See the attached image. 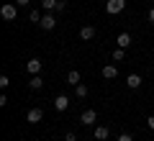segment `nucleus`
<instances>
[{
    "instance_id": "obj_1",
    "label": "nucleus",
    "mask_w": 154,
    "mask_h": 141,
    "mask_svg": "<svg viewBox=\"0 0 154 141\" xmlns=\"http://www.w3.org/2000/svg\"><path fill=\"white\" fill-rule=\"evenodd\" d=\"M123 8H126V0H108V3H105V11H108L110 16H118Z\"/></svg>"
},
{
    "instance_id": "obj_2",
    "label": "nucleus",
    "mask_w": 154,
    "mask_h": 141,
    "mask_svg": "<svg viewBox=\"0 0 154 141\" xmlns=\"http://www.w3.org/2000/svg\"><path fill=\"white\" fill-rule=\"evenodd\" d=\"M0 16L5 18V21H16V16H18V8L8 3V5H3V8H0Z\"/></svg>"
},
{
    "instance_id": "obj_3",
    "label": "nucleus",
    "mask_w": 154,
    "mask_h": 141,
    "mask_svg": "<svg viewBox=\"0 0 154 141\" xmlns=\"http://www.w3.org/2000/svg\"><path fill=\"white\" fill-rule=\"evenodd\" d=\"M38 26L44 28V31H51V28L57 26V18H54V13H44V16H41V23H38Z\"/></svg>"
},
{
    "instance_id": "obj_4",
    "label": "nucleus",
    "mask_w": 154,
    "mask_h": 141,
    "mask_svg": "<svg viewBox=\"0 0 154 141\" xmlns=\"http://www.w3.org/2000/svg\"><path fill=\"white\" fill-rule=\"evenodd\" d=\"M41 67H44V62H41V59H28L26 62V72H28V75H38Z\"/></svg>"
},
{
    "instance_id": "obj_5",
    "label": "nucleus",
    "mask_w": 154,
    "mask_h": 141,
    "mask_svg": "<svg viewBox=\"0 0 154 141\" xmlns=\"http://www.w3.org/2000/svg\"><path fill=\"white\" fill-rule=\"evenodd\" d=\"M95 121H98V113H95V110H85V113L80 115V123L82 126H95Z\"/></svg>"
},
{
    "instance_id": "obj_6",
    "label": "nucleus",
    "mask_w": 154,
    "mask_h": 141,
    "mask_svg": "<svg viewBox=\"0 0 154 141\" xmlns=\"http://www.w3.org/2000/svg\"><path fill=\"white\" fill-rule=\"evenodd\" d=\"M41 118H44V110H41V108H31V110L26 113V121H28V123H38Z\"/></svg>"
},
{
    "instance_id": "obj_7",
    "label": "nucleus",
    "mask_w": 154,
    "mask_h": 141,
    "mask_svg": "<svg viewBox=\"0 0 154 141\" xmlns=\"http://www.w3.org/2000/svg\"><path fill=\"white\" fill-rule=\"evenodd\" d=\"M93 136H95V141H105V139L110 136V131H108V126H95Z\"/></svg>"
},
{
    "instance_id": "obj_8",
    "label": "nucleus",
    "mask_w": 154,
    "mask_h": 141,
    "mask_svg": "<svg viewBox=\"0 0 154 141\" xmlns=\"http://www.w3.org/2000/svg\"><path fill=\"white\" fill-rule=\"evenodd\" d=\"M54 108L57 110H67L69 108V98H67V95H57L54 98Z\"/></svg>"
},
{
    "instance_id": "obj_9",
    "label": "nucleus",
    "mask_w": 154,
    "mask_h": 141,
    "mask_svg": "<svg viewBox=\"0 0 154 141\" xmlns=\"http://www.w3.org/2000/svg\"><path fill=\"white\" fill-rule=\"evenodd\" d=\"M103 77H105V80L118 77V67H116V64H105V67H103Z\"/></svg>"
},
{
    "instance_id": "obj_10",
    "label": "nucleus",
    "mask_w": 154,
    "mask_h": 141,
    "mask_svg": "<svg viewBox=\"0 0 154 141\" xmlns=\"http://www.w3.org/2000/svg\"><path fill=\"white\" fill-rule=\"evenodd\" d=\"M126 85L131 87V90H139V87H141V77H139V75H128L126 77Z\"/></svg>"
},
{
    "instance_id": "obj_11",
    "label": "nucleus",
    "mask_w": 154,
    "mask_h": 141,
    "mask_svg": "<svg viewBox=\"0 0 154 141\" xmlns=\"http://www.w3.org/2000/svg\"><path fill=\"white\" fill-rule=\"evenodd\" d=\"M28 87H31V90H41V87H44V80H41L38 75H31V80H28Z\"/></svg>"
},
{
    "instance_id": "obj_12",
    "label": "nucleus",
    "mask_w": 154,
    "mask_h": 141,
    "mask_svg": "<svg viewBox=\"0 0 154 141\" xmlns=\"http://www.w3.org/2000/svg\"><path fill=\"white\" fill-rule=\"evenodd\" d=\"M80 38H82V41H90V38H95V28H93V26H85L82 31H80Z\"/></svg>"
},
{
    "instance_id": "obj_13",
    "label": "nucleus",
    "mask_w": 154,
    "mask_h": 141,
    "mask_svg": "<svg viewBox=\"0 0 154 141\" xmlns=\"http://www.w3.org/2000/svg\"><path fill=\"white\" fill-rule=\"evenodd\" d=\"M118 46H121V49L131 46V33H118Z\"/></svg>"
},
{
    "instance_id": "obj_14",
    "label": "nucleus",
    "mask_w": 154,
    "mask_h": 141,
    "mask_svg": "<svg viewBox=\"0 0 154 141\" xmlns=\"http://www.w3.org/2000/svg\"><path fill=\"white\" fill-rule=\"evenodd\" d=\"M57 5H59V0H41V8H44L46 13H51V11H57Z\"/></svg>"
},
{
    "instance_id": "obj_15",
    "label": "nucleus",
    "mask_w": 154,
    "mask_h": 141,
    "mask_svg": "<svg viewBox=\"0 0 154 141\" xmlns=\"http://www.w3.org/2000/svg\"><path fill=\"white\" fill-rule=\"evenodd\" d=\"M67 82H69V85H80V82H82V80H80V72L72 69L69 75H67Z\"/></svg>"
},
{
    "instance_id": "obj_16",
    "label": "nucleus",
    "mask_w": 154,
    "mask_h": 141,
    "mask_svg": "<svg viewBox=\"0 0 154 141\" xmlns=\"http://www.w3.org/2000/svg\"><path fill=\"white\" fill-rule=\"evenodd\" d=\"M75 92H77V98H88V87L80 82V85H75Z\"/></svg>"
},
{
    "instance_id": "obj_17",
    "label": "nucleus",
    "mask_w": 154,
    "mask_h": 141,
    "mask_svg": "<svg viewBox=\"0 0 154 141\" xmlns=\"http://www.w3.org/2000/svg\"><path fill=\"white\" fill-rule=\"evenodd\" d=\"M123 57H126V51H123L121 46H118V49L113 51V59H116V62H123Z\"/></svg>"
},
{
    "instance_id": "obj_18",
    "label": "nucleus",
    "mask_w": 154,
    "mask_h": 141,
    "mask_svg": "<svg viewBox=\"0 0 154 141\" xmlns=\"http://www.w3.org/2000/svg\"><path fill=\"white\" fill-rule=\"evenodd\" d=\"M28 21H33V23H41V13H38V11H31V13H28Z\"/></svg>"
},
{
    "instance_id": "obj_19",
    "label": "nucleus",
    "mask_w": 154,
    "mask_h": 141,
    "mask_svg": "<svg viewBox=\"0 0 154 141\" xmlns=\"http://www.w3.org/2000/svg\"><path fill=\"white\" fill-rule=\"evenodd\" d=\"M11 85V80H8V75H0V87H8Z\"/></svg>"
},
{
    "instance_id": "obj_20",
    "label": "nucleus",
    "mask_w": 154,
    "mask_h": 141,
    "mask_svg": "<svg viewBox=\"0 0 154 141\" xmlns=\"http://www.w3.org/2000/svg\"><path fill=\"white\" fill-rule=\"evenodd\" d=\"M118 141H134V139H131V133H121V136H118Z\"/></svg>"
},
{
    "instance_id": "obj_21",
    "label": "nucleus",
    "mask_w": 154,
    "mask_h": 141,
    "mask_svg": "<svg viewBox=\"0 0 154 141\" xmlns=\"http://www.w3.org/2000/svg\"><path fill=\"white\" fill-rule=\"evenodd\" d=\"M146 126H149V128L154 131V115H149V118H146Z\"/></svg>"
},
{
    "instance_id": "obj_22",
    "label": "nucleus",
    "mask_w": 154,
    "mask_h": 141,
    "mask_svg": "<svg viewBox=\"0 0 154 141\" xmlns=\"http://www.w3.org/2000/svg\"><path fill=\"white\" fill-rule=\"evenodd\" d=\"M64 141H77V136H75V133H72V131H69V133L64 136Z\"/></svg>"
},
{
    "instance_id": "obj_23",
    "label": "nucleus",
    "mask_w": 154,
    "mask_h": 141,
    "mask_svg": "<svg viewBox=\"0 0 154 141\" xmlns=\"http://www.w3.org/2000/svg\"><path fill=\"white\" fill-rule=\"evenodd\" d=\"M149 21H152V23H154V5H152V8H149Z\"/></svg>"
},
{
    "instance_id": "obj_24",
    "label": "nucleus",
    "mask_w": 154,
    "mask_h": 141,
    "mask_svg": "<svg viewBox=\"0 0 154 141\" xmlns=\"http://www.w3.org/2000/svg\"><path fill=\"white\" fill-rule=\"evenodd\" d=\"M31 0H16V5H28Z\"/></svg>"
}]
</instances>
